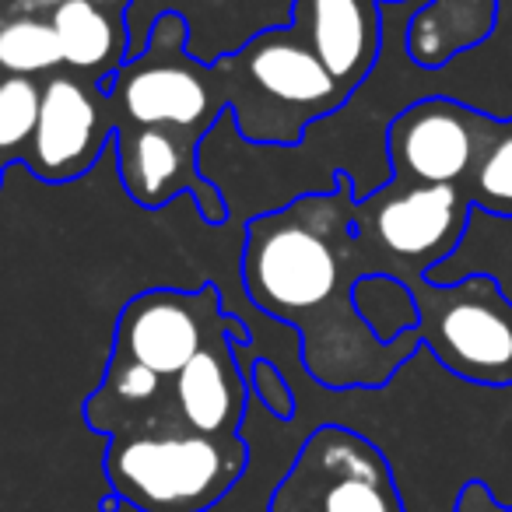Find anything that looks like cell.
I'll return each mask as SVG.
<instances>
[{"instance_id":"obj_1","label":"cell","mask_w":512,"mask_h":512,"mask_svg":"<svg viewBox=\"0 0 512 512\" xmlns=\"http://www.w3.org/2000/svg\"><path fill=\"white\" fill-rule=\"evenodd\" d=\"M239 271L256 309L299 327L302 362L320 386L376 390L421 351L418 330L383 344L351 306V288L365 271L348 172H337L330 193L249 221Z\"/></svg>"},{"instance_id":"obj_2","label":"cell","mask_w":512,"mask_h":512,"mask_svg":"<svg viewBox=\"0 0 512 512\" xmlns=\"http://www.w3.org/2000/svg\"><path fill=\"white\" fill-rule=\"evenodd\" d=\"M249 463L239 435L151 428L113 435L102 456L109 495L137 512H207L235 488Z\"/></svg>"},{"instance_id":"obj_3","label":"cell","mask_w":512,"mask_h":512,"mask_svg":"<svg viewBox=\"0 0 512 512\" xmlns=\"http://www.w3.org/2000/svg\"><path fill=\"white\" fill-rule=\"evenodd\" d=\"M99 88L120 109L116 123L176 130L193 141L228 109L221 71L186 53V18L179 11H158L141 57L123 60L120 71L106 74Z\"/></svg>"},{"instance_id":"obj_4","label":"cell","mask_w":512,"mask_h":512,"mask_svg":"<svg viewBox=\"0 0 512 512\" xmlns=\"http://www.w3.org/2000/svg\"><path fill=\"white\" fill-rule=\"evenodd\" d=\"M460 186H421L390 179L355 200V242L365 274H390L404 285L428 278L460 249L470 225Z\"/></svg>"},{"instance_id":"obj_5","label":"cell","mask_w":512,"mask_h":512,"mask_svg":"<svg viewBox=\"0 0 512 512\" xmlns=\"http://www.w3.org/2000/svg\"><path fill=\"white\" fill-rule=\"evenodd\" d=\"M421 348L456 379L484 390L512 386V302L491 274H467L449 285L414 281Z\"/></svg>"},{"instance_id":"obj_6","label":"cell","mask_w":512,"mask_h":512,"mask_svg":"<svg viewBox=\"0 0 512 512\" xmlns=\"http://www.w3.org/2000/svg\"><path fill=\"white\" fill-rule=\"evenodd\" d=\"M218 71L225 102L232 106L235 123L256 106V99L271 102V141L295 144L309 123L344 109L348 95L341 92L316 53L302 43L292 25L260 32L239 53L221 60Z\"/></svg>"},{"instance_id":"obj_7","label":"cell","mask_w":512,"mask_h":512,"mask_svg":"<svg viewBox=\"0 0 512 512\" xmlns=\"http://www.w3.org/2000/svg\"><path fill=\"white\" fill-rule=\"evenodd\" d=\"M267 512H407L383 449L344 425H320L295 453Z\"/></svg>"},{"instance_id":"obj_8","label":"cell","mask_w":512,"mask_h":512,"mask_svg":"<svg viewBox=\"0 0 512 512\" xmlns=\"http://www.w3.org/2000/svg\"><path fill=\"white\" fill-rule=\"evenodd\" d=\"M228 323L232 320L221 313L214 285H200L197 292L148 288L123 306L116 320L113 358L137 362L162 379H176L186 362H193V355Z\"/></svg>"},{"instance_id":"obj_9","label":"cell","mask_w":512,"mask_h":512,"mask_svg":"<svg viewBox=\"0 0 512 512\" xmlns=\"http://www.w3.org/2000/svg\"><path fill=\"white\" fill-rule=\"evenodd\" d=\"M488 127V113L446 95L411 102L393 116L386 130V158L393 165V179L463 190Z\"/></svg>"},{"instance_id":"obj_10","label":"cell","mask_w":512,"mask_h":512,"mask_svg":"<svg viewBox=\"0 0 512 512\" xmlns=\"http://www.w3.org/2000/svg\"><path fill=\"white\" fill-rule=\"evenodd\" d=\"M116 134L106 92L74 71H57L43 85L39 123L25 144L22 162L46 183H71L85 176Z\"/></svg>"},{"instance_id":"obj_11","label":"cell","mask_w":512,"mask_h":512,"mask_svg":"<svg viewBox=\"0 0 512 512\" xmlns=\"http://www.w3.org/2000/svg\"><path fill=\"white\" fill-rule=\"evenodd\" d=\"M116 165H120L123 190L134 204L162 207L179 193L197 197V211L207 225L228 218L225 197L211 179L197 172V144L193 137L162 127H130L116 123Z\"/></svg>"},{"instance_id":"obj_12","label":"cell","mask_w":512,"mask_h":512,"mask_svg":"<svg viewBox=\"0 0 512 512\" xmlns=\"http://www.w3.org/2000/svg\"><path fill=\"white\" fill-rule=\"evenodd\" d=\"M292 29L351 99L383 53V4L379 0H292Z\"/></svg>"},{"instance_id":"obj_13","label":"cell","mask_w":512,"mask_h":512,"mask_svg":"<svg viewBox=\"0 0 512 512\" xmlns=\"http://www.w3.org/2000/svg\"><path fill=\"white\" fill-rule=\"evenodd\" d=\"M232 341H246V327L232 320L211 344L186 362L172 379V411L176 421L200 435H239L246 414V376L235 362Z\"/></svg>"},{"instance_id":"obj_14","label":"cell","mask_w":512,"mask_h":512,"mask_svg":"<svg viewBox=\"0 0 512 512\" xmlns=\"http://www.w3.org/2000/svg\"><path fill=\"white\" fill-rule=\"evenodd\" d=\"M495 25L498 0H418V11L407 18L404 50L421 71H439L491 39Z\"/></svg>"},{"instance_id":"obj_15","label":"cell","mask_w":512,"mask_h":512,"mask_svg":"<svg viewBox=\"0 0 512 512\" xmlns=\"http://www.w3.org/2000/svg\"><path fill=\"white\" fill-rule=\"evenodd\" d=\"M53 32H57L60 53H64V67L71 71H99L116 74L127 60V25H120L95 0H67L50 15Z\"/></svg>"},{"instance_id":"obj_16","label":"cell","mask_w":512,"mask_h":512,"mask_svg":"<svg viewBox=\"0 0 512 512\" xmlns=\"http://www.w3.org/2000/svg\"><path fill=\"white\" fill-rule=\"evenodd\" d=\"M470 207L495 218H512V120L491 116L470 179L463 183Z\"/></svg>"},{"instance_id":"obj_17","label":"cell","mask_w":512,"mask_h":512,"mask_svg":"<svg viewBox=\"0 0 512 512\" xmlns=\"http://www.w3.org/2000/svg\"><path fill=\"white\" fill-rule=\"evenodd\" d=\"M351 306L383 344L418 330V306L411 285L390 274H362L351 288Z\"/></svg>"},{"instance_id":"obj_18","label":"cell","mask_w":512,"mask_h":512,"mask_svg":"<svg viewBox=\"0 0 512 512\" xmlns=\"http://www.w3.org/2000/svg\"><path fill=\"white\" fill-rule=\"evenodd\" d=\"M64 67L57 32L50 18L11 15L0 25V74L4 78H36Z\"/></svg>"},{"instance_id":"obj_19","label":"cell","mask_w":512,"mask_h":512,"mask_svg":"<svg viewBox=\"0 0 512 512\" xmlns=\"http://www.w3.org/2000/svg\"><path fill=\"white\" fill-rule=\"evenodd\" d=\"M43 88L32 78L0 81V158L25 148L36 134Z\"/></svg>"},{"instance_id":"obj_20","label":"cell","mask_w":512,"mask_h":512,"mask_svg":"<svg viewBox=\"0 0 512 512\" xmlns=\"http://www.w3.org/2000/svg\"><path fill=\"white\" fill-rule=\"evenodd\" d=\"M249 386H253L256 400L274 414V418L288 421L295 414V393L288 386V379L278 372V365L271 362H256L249 372Z\"/></svg>"},{"instance_id":"obj_21","label":"cell","mask_w":512,"mask_h":512,"mask_svg":"<svg viewBox=\"0 0 512 512\" xmlns=\"http://www.w3.org/2000/svg\"><path fill=\"white\" fill-rule=\"evenodd\" d=\"M60 4H67V0H15V15H53V11L60 8Z\"/></svg>"},{"instance_id":"obj_22","label":"cell","mask_w":512,"mask_h":512,"mask_svg":"<svg viewBox=\"0 0 512 512\" xmlns=\"http://www.w3.org/2000/svg\"><path fill=\"white\" fill-rule=\"evenodd\" d=\"M379 4H407V0H379Z\"/></svg>"},{"instance_id":"obj_23","label":"cell","mask_w":512,"mask_h":512,"mask_svg":"<svg viewBox=\"0 0 512 512\" xmlns=\"http://www.w3.org/2000/svg\"><path fill=\"white\" fill-rule=\"evenodd\" d=\"M95 4H102V8H109V4H113V0H95Z\"/></svg>"},{"instance_id":"obj_24","label":"cell","mask_w":512,"mask_h":512,"mask_svg":"<svg viewBox=\"0 0 512 512\" xmlns=\"http://www.w3.org/2000/svg\"><path fill=\"white\" fill-rule=\"evenodd\" d=\"M0 176H4V165H0Z\"/></svg>"},{"instance_id":"obj_25","label":"cell","mask_w":512,"mask_h":512,"mask_svg":"<svg viewBox=\"0 0 512 512\" xmlns=\"http://www.w3.org/2000/svg\"><path fill=\"white\" fill-rule=\"evenodd\" d=\"M0 81H4V74H0Z\"/></svg>"}]
</instances>
